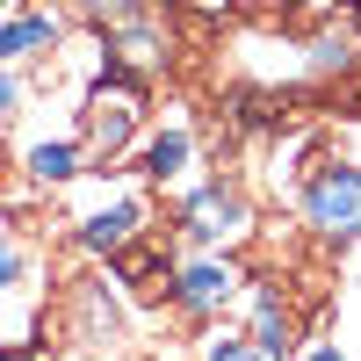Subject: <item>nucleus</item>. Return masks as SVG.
<instances>
[{"label":"nucleus","mask_w":361,"mask_h":361,"mask_svg":"<svg viewBox=\"0 0 361 361\" xmlns=\"http://www.w3.org/2000/svg\"><path fill=\"white\" fill-rule=\"evenodd\" d=\"M253 195L231 173H188L173 188V238L188 253H238L253 238Z\"/></svg>","instance_id":"1"},{"label":"nucleus","mask_w":361,"mask_h":361,"mask_svg":"<svg viewBox=\"0 0 361 361\" xmlns=\"http://www.w3.org/2000/svg\"><path fill=\"white\" fill-rule=\"evenodd\" d=\"M145 123H152V80H130V73H102L80 87V145L94 166H116L137 152Z\"/></svg>","instance_id":"2"},{"label":"nucleus","mask_w":361,"mask_h":361,"mask_svg":"<svg viewBox=\"0 0 361 361\" xmlns=\"http://www.w3.org/2000/svg\"><path fill=\"white\" fill-rule=\"evenodd\" d=\"M289 195L318 246H361V159H318Z\"/></svg>","instance_id":"3"},{"label":"nucleus","mask_w":361,"mask_h":361,"mask_svg":"<svg viewBox=\"0 0 361 361\" xmlns=\"http://www.w3.org/2000/svg\"><path fill=\"white\" fill-rule=\"evenodd\" d=\"M145 224H152V195H145V188H123V180H102L94 202L73 209L66 238H73L80 260H116L123 246H137V238H145Z\"/></svg>","instance_id":"4"},{"label":"nucleus","mask_w":361,"mask_h":361,"mask_svg":"<svg viewBox=\"0 0 361 361\" xmlns=\"http://www.w3.org/2000/svg\"><path fill=\"white\" fill-rule=\"evenodd\" d=\"M246 296V267L238 253H180L173 275H166V304L188 318V325H224Z\"/></svg>","instance_id":"5"},{"label":"nucleus","mask_w":361,"mask_h":361,"mask_svg":"<svg viewBox=\"0 0 361 361\" xmlns=\"http://www.w3.org/2000/svg\"><path fill=\"white\" fill-rule=\"evenodd\" d=\"M195 166H202V130H195V116L180 102H166V116L145 123V137H137V173L152 188H180Z\"/></svg>","instance_id":"6"},{"label":"nucleus","mask_w":361,"mask_h":361,"mask_svg":"<svg viewBox=\"0 0 361 361\" xmlns=\"http://www.w3.org/2000/svg\"><path fill=\"white\" fill-rule=\"evenodd\" d=\"M66 37H73V15L58 0H22L0 15V66H51Z\"/></svg>","instance_id":"7"},{"label":"nucleus","mask_w":361,"mask_h":361,"mask_svg":"<svg viewBox=\"0 0 361 361\" xmlns=\"http://www.w3.org/2000/svg\"><path fill=\"white\" fill-rule=\"evenodd\" d=\"M246 340L260 361H296V347H304V333H296V304H289V289L282 282H253L246 275Z\"/></svg>","instance_id":"8"},{"label":"nucleus","mask_w":361,"mask_h":361,"mask_svg":"<svg viewBox=\"0 0 361 361\" xmlns=\"http://www.w3.org/2000/svg\"><path fill=\"white\" fill-rule=\"evenodd\" d=\"M15 166H22V180H29L37 195H66L94 159H87L80 130H44V137H29L22 152H15Z\"/></svg>","instance_id":"9"},{"label":"nucleus","mask_w":361,"mask_h":361,"mask_svg":"<svg viewBox=\"0 0 361 361\" xmlns=\"http://www.w3.org/2000/svg\"><path fill=\"white\" fill-rule=\"evenodd\" d=\"M231 66L246 73V80H260L267 94H275V87H304V37H282V29H246L238 51H231Z\"/></svg>","instance_id":"10"},{"label":"nucleus","mask_w":361,"mask_h":361,"mask_svg":"<svg viewBox=\"0 0 361 361\" xmlns=\"http://www.w3.org/2000/svg\"><path fill=\"white\" fill-rule=\"evenodd\" d=\"M73 340L87 347H116L123 340V296H116V275L94 260V275L73 282Z\"/></svg>","instance_id":"11"},{"label":"nucleus","mask_w":361,"mask_h":361,"mask_svg":"<svg viewBox=\"0 0 361 361\" xmlns=\"http://www.w3.org/2000/svg\"><path fill=\"white\" fill-rule=\"evenodd\" d=\"M109 37V66L116 73H130V80H159L166 73V29L152 22V15H137V22H116V29H102Z\"/></svg>","instance_id":"12"},{"label":"nucleus","mask_w":361,"mask_h":361,"mask_svg":"<svg viewBox=\"0 0 361 361\" xmlns=\"http://www.w3.org/2000/svg\"><path fill=\"white\" fill-rule=\"evenodd\" d=\"M354 73H361V29L347 15L318 22L304 37V80H354Z\"/></svg>","instance_id":"13"},{"label":"nucleus","mask_w":361,"mask_h":361,"mask_svg":"<svg viewBox=\"0 0 361 361\" xmlns=\"http://www.w3.org/2000/svg\"><path fill=\"white\" fill-rule=\"evenodd\" d=\"M116 282H123L130 296H145V304H152V296H166V275H173V253L166 246H152V238H137V246H123L116 260H102Z\"/></svg>","instance_id":"14"},{"label":"nucleus","mask_w":361,"mask_h":361,"mask_svg":"<svg viewBox=\"0 0 361 361\" xmlns=\"http://www.w3.org/2000/svg\"><path fill=\"white\" fill-rule=\"evenodd\" d=\"M8 289H37V253L15 238V224L0 217V296Z\"/></svg>","instance_id":"15"},{"label":"nucleus","mask_w":361,"mask_h":361,"mask_svg":"<svg viewBox=\"0 0 361 361\" xmlns=\"http://www.w3.org/2000/svg\"><path fill=\"white\" fill-rule=\"evenodd\" d=\"M202 361H260V354H253V340H246V325H209Z\"/></svg>","instance_id":"16"},{"label":"nucleus","mask_w":361,"mask_h":361,"mask_svg":"<svg viewBox=\"0 0 361 361\" xmlns=\"http://www.w3.org/2000/svg\"><path fill=\"white\" fill-rule=\"evenodd\" d=\"M29 102H37V87H29V73H22V66H0V130H8L15 116L29 109Z\"/></svg>","instance_id":"17"},{"label":"nucleus","mask_w":361,"mask_h":361,"mask_svg":"<svg viewBox=\"0 0 361 361\" xmlns=\"http://www.w3.org/2000/svg\"><path fill=\"white\" fill-rule=\"evenodd\" d=\"M296 361H354V347H347L340 333H311L304 347H296Z\"/></svg>","instance_id":"18"},{"label":"nucleus","mask_w":361,"mask_h":361,"mask_svg":"<svg viewBox=\"0 0 361 361\" xmlns=\"http://www.w3.org/2000/svg\"><path fill=\"white\" fill-rule=\"evenodd\" d=\"M267 8H275L282 22H311V15H325V8H333V0H267Z\"/></svg>","instance_id":"19"},{"label":"nucleus","mask_w":361,"mask_h":361,"mask_svg":"<svg viewBox=\"0 0 361 361\" xmlns=\"http://www.w3.org/2000/svg\"><path fill=\"white\" fill-rule=\"evenodd\" d=\"M8 8H22V0H0V15H8Z\"/></svg>","instance_id":"20"},{"label":"nucleus","mask_w":361,"mask_h":361,"mask_svg":"<svg viewBox=\"0 0 361 361\" xmlns=\"http://www.w3.org/2000/svg\"><path fill=\"white\" fill-rule=\"evenodd\" d=\"M209 8H231V0H209Z\"/></svg>","instance_id":"21"},{"label":"nucleus","mask_w":361,"mask_h":361,"mask_svg":"<svg viewBox=\"0 0 361 361\" xmlns=\"http://www.w3.org/2000/svg\"><path fill=\"white\" fill-rule=\"evenodd\" d=\"M0 361H8V354H0Z\"/></svg>","instance_id":"22"}]
</instances>
